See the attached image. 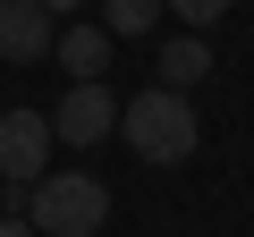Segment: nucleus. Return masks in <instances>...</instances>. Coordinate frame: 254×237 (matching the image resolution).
<instances>
[{
    "label": "nucleus",
    "mask_w": 254,
    "mask_h": 237,
    "mask_svg": "<svg viewBox=\"0 0 254 237\" xmlns=\"http://www.w3.org/2000/svg\"><path fill=\"white\" fill-rule=\"evenodd\" d=\"M119 144L136 153V161H153V170H178L203 136H195V110H187V93H161V85H144L136 102H119Z\"/></svg>",
    "instance_id": "1"
},
{
    "label": "nucleus",
    "mask_w": 254,
    "mask_h": 237,
    "mask_svg": "<svg viewBox=\"0 0 254 237\" xmlns=\"http://www.w3.org/2000/svg\"><path fill=\"white\" fill-rule=\"evenodd\" d=\"M110 220V186L85 170H51L43 186H26V229L34 237H93Z\"/></svg>",
    "instance_id": "2"
},
{
    "label": "nucleus",
    "mask_w": 254,
    "mask_h": 237,
    "mask_svg": "<svg viewBox=\"0 0 254 237\" xmlns=\"http://www.w3.org/2000/svg\"><path fill=\"white\" fill-rule=\"evenodd\" d=\"M51 110H0V178H9L17 195L51 178Z\"/></svg>",
    "instance_id": "3"
},
{
    "label": "nucleus",
    "mask_w": 254,
    "mask_h": 237,
    "mask_svg": "<svg viewBox=\"0 0 254 237\" xmlns=\"http://www.w3.org/2000/svg\"><path fill=\"white\" fill-rule=\"evenodd\" d=\"M51 136L60 144H110L119 136V93L110 85H68L60 110H51Z\"/></svg>",
    "instance_id": "4"
},
{
    "label": "nucleus",
    "mask_w": 254,
    "mask_h": 237,
    "mask_svg": "<svg viewBox=\"0 0 254 237\" xmlns=\"http://www.w3.org/2000/svg\"><path fill=\"white\" fill-rule=\"evenodd\" d=\"M51 43H60V17L43 9V0H0V59L9 68L51 59Z\"/></svg>",
    "instance_id": "5"
},
{
    "label": "nucleus",
    "mask_w": 254,
    "mask_h": 237,
    "mask_svg": "<svg viewBox=\"0 0 254 237\" xmlns=\"http://www.w3.org/2000/svg\"><path fill=\"white\" fill-rule=\"evenodd\" d=\"M51 59H60V68H68L76 85H102V68H110V34H102V26H76V17H68V34L51 43Z\"/></svg>",
    "instance_id": "6"
},
{
    "label": "nucleus",
    "mask_w": 254,
    "mask_h": 237,
    "mask_svg": "<svg viewBox=\"0 0 254 237\" xmlns=\"http://www.w3.org/2000/svg\"><path fill=\"white\" fill-rule=\"evenodd\" d=\"M203 76H212V43H203V34L161 43V93H195Z\"/></svg>",
    "instance_id": "7"
},
{
    "label": "nucleus",
    "mask_w": 254,
    "mask_h": 237,
    "mask_svg": "<svg viewBox=\"0 0 254 237\" xmlns=\"http://www.w3.org/2000/svg\"><path fill=\"white\" fill-rule=\"evenodd\" d=\"M153 26H161V0H102V34H110V43H119V34L136 43V34H153Z\"/></svg>",
    "instance_id": "8"
},
{
    "label": "nucleus",
    "mask_w": 254,
    "mask_h": 237,
    "mask_svg": "<svg viewBox=\"0 0 254 237\" xmlns=\"http://www.w3.org/2000/svg\"><path fill=\"white\" fill-rule=\"evenodd\" d=\"M170 17H187V34H212L220 17H229V0H161Z\"/></svg>",
    "instance_id": "9"
},
{
    "label": "nucleus",
    "mask_w": 254,
    "mask_h": 237,
    "mask_svg": "<svg viewBox=\"0 0 254 237\" xmlns=\"http://www.w3.org/2000/svg\"><path fill=\"white\" fill-rule=\"evenodd\" d=\"M0 237H34V229H26V212H9V220H0Z\"/></svg>",
    "instance_id": "10"
},
{
    "label": "nucleus",
    "mask_w": 254,
    "mask_h": 237,
    "mask_svg": "<svg viewBox=\"0 0 254 237\" xmlns=\"http://www.w3.org/2000/svg\"><path fill=\"white\" fill-rule=\"evenodd\" d=\"M43 9H51V17H76V9H85V0H43Z\"/></svg>",
    "instance_id": "11"
}]
</instances>
